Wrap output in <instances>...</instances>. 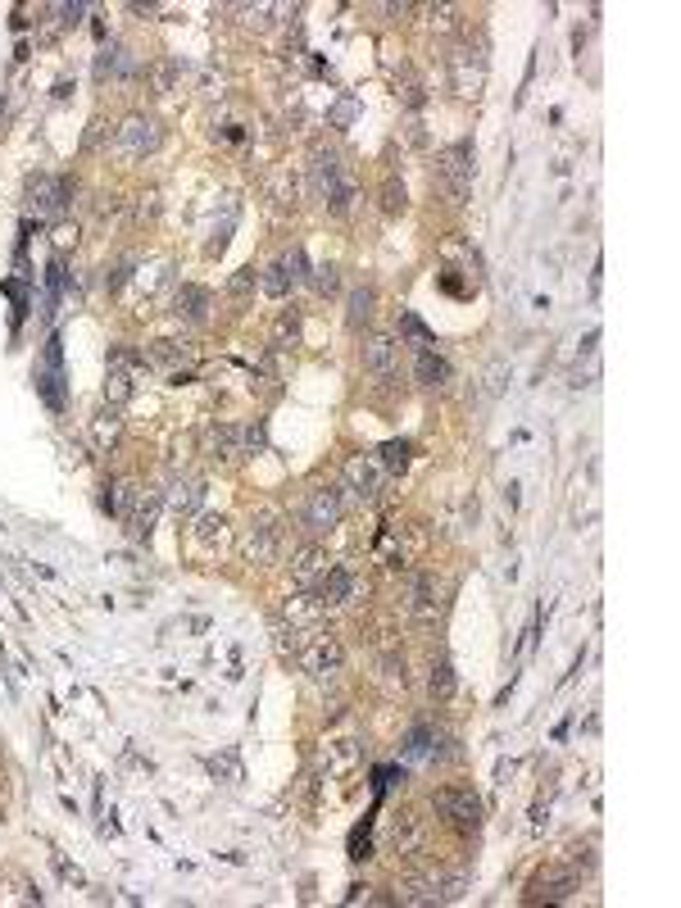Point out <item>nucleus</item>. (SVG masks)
Returning <instances> with one entry per match:
<instances>
[{"label": "nucleus", "mask_w": 681, "mask_h": 908, "mask_svg": "<svg viewBox=\"0 0 681 908\" xmlns=\"http://www.w3.org/2000/svg\"><path fill=\"white\" fill-rule=\"evenodd\" d=\"M268 196H273V209H296V178H291V168H277L273 182H268Z\"/></svg>", "instance_id": "7c9ffc66"}, {"label": "nucleus", "mask_w": 681, "mask_h": 908, "mask_svg": "<svg viewBox=\"0 0 681 908\" xmlns=\"http://www.w3.org/2000/svg\"><path fill=\"white\" fill-rule=\"evenodd\" d=\"M341 491H350L355 500H377L386 486V468L377 464V454H350L346 468H341Z\"/></svg>", "instance_id": "0eeeda50"}, {"label": "nucleus", "mask_w": 681, "mask_h": 908, "mask_svg": "<svg viewBox=\"0 0 681 908\" xmlns=\"http://www.w3.org/2000/svg\"><path fill=\"white\" fill-rule=\"evenodd\" d=\"M405 609L414 613L418 622H432L436 613H441V586H436V577L427 573H414L405 582Z\"/></svg>", "instance_id": "ddd939ff"}, {"label": "nucleus", "mask_w": 681, "mask_h": 908, "mask_svg": "<svg viewBox=\"0 0 681 908\" xmlns=\"http://www.w3.org/2000/svg\"><path fill=\"white\" fill-rule=\"evenodd\" d=\"M318 618H323V604H318V595H309V591L291 595V600L282 604V622L296 627V632H314Z\"/></svg>", "instance_id": "412c9836"}, {"label": "nucleus", "mask_w": 681, "mask_h": 908, "mask_svg": "<svg viewBox=\"0 0 681 908\" xmlns=\"http://www.w3.org/2000/svg\"><path fill=\"white\" fill-rule=\"evenodd\" d=\"M282 550V518L273 509H255L250 527L241 532V559L246 563H273Z\"/></svg>", "instance_id": "f03ea898"}, {"label": "nucleus", "mask_w": 681, "mask_h": 908, "mask_svg": "<svg viewBox=\"0 0 681 908\" xmlns=\"http://www.w3.org/2000/svg\"><path fill=\"white\" fill-rule=\"evenodd\" d=\"M159 214V191H146V196H137V223H146V218H155Z\"/></svg>", "instance_id": "37998d69"}, {"label": "nucleus", "mask_w": 681, "mask_h": 908, "mask_svg": "<svg viewBox=\"0 0 681 908\" xmlns=\"http://www.w3.org/2000/svg\"><path fill=\"white\" fill-rule=\"evenodd\" d=\"M282 264H287V273H291V282H305V250H291L287 259H282Z\"/></svg>", "instance_id": "a18cd8bd"}, {"label": "nucleus", "mask_w": 681, "mask_h": 908, "mask_svg": "<svg viewBox=\"0 0 681 908\" xmlns=\"http://www.w3.org/2000/svg\"><path fill=\"white\" fill-rule=\"evenodd\" d=\"M291 659H296L300 672H309L314 681H336V672H341V663H346V650H341V641H336L332 632H300Z\"/></svg>", "instance_id": "f257e3e1"}, {"label": "nucleus", "mask_w": 681, "mask_h": 908, "mask_svg": "<svg viewBox=\"0 0 681 908\" xmlns=\"http://www.w3.org/2000/svg\"><path fill=\"white\" fill-rule=\"evenodd\" d=\"M209 772H214V777H227V786H237L241 777H246V772H241V759L232 750L227 754H214V759H209Z\"/></svg>", "instance_id": "f704fd0d"}, {"label": "nucleus", "mask_w": 681, "mask_h": 908, "mask_svg": "<svg viewBox=\"0 0 681 908\" xmlns=\"http://www.w3.org/2000/svg\"><path fill=\"white\" fill-rule=\"evenodd\" d=\"M314 595H318V604H323V613L327 609H346V604L355 600V573L336 563V568H327V573L318 577Z\"/></svg>", "instance_id": "4468645a"}, {"label": "nucleus", "mask_w": 681, "mask_h": 908, "mask_svg": "<svg viewBox=\"0 0 681 908\" xmlns=\"http://www.w3.org/2000/svg\"><path fill=\"white\" fill-rule=\"evenodd\" d=\"M309 173H314V191L318 196H332L341 182H350L346 173H341V155L336 150H314V164H309Z\"/></svg>", "instance_id": "4be33fe9"}, {"label": "nucleus", "mask_w": 681, "mask_h": 908, "mask_svg": "<svg viewBox=\"0 0 681 908\" xmlns=\"http://www.w3.org/2000/svg\"><path fill=\"white\" fill-rule=\"evenodd\" d=\"M373 305H377V291L373 287H355L350 291V300H346V323H350V332H359V327L373 318Z\"/></svg>", "instance_id": "a878e982"}, {"label": "nucleus", "mask_w": 681, "mask_h": 908, "mask_svg": "<svg viewBox=\"0 0 681 908\" xmlns=\"http://www.w3.org/2000/svg\"><path fill=\"white\" fill-rule=\"evenodd\" d=\"M423 14L432 19L436 32H454V28H459V10H454V5H427Z\"/></svg>", "instance_id": "58836bf2"}, {"label": "nucleus", "mask_w": 681, "mask_h": 908, "mask_svg": "<svg viewBox=\"0 0 681 908\" xmlns=\"http://www.w3.org/2000/svg\"><path fill=\"white\" fill-rule=\"evenodd\" d=\"M132 268H137V255H123L114 259V264L105 268V291H123V282L132 277Z\"/></svg>", "instance_id": "e433bc0d"}, {"label": "nucleus", "mask_w": 681, "mask_h": 908, "mask_svg": "<svg viewBox=\"0 0 681 908\" xmlns=\"http://www.w3.org/2000/svg\"><path fill=\"white\" fill-rule=\"evenodd\" d=\"M436 182H441V191L454 200V205H464L468 200V187H473V146H468V141H454V146L441 155Z\"/></svg>", "instance_id": "39448f33"}, {"label": "nucleus", "mask_w": 681, "mask_h": 908, "mask_svg": "<svg viewBox=\"0 0 681 908\" xmlns=\"http://www.w3.org/2000/svg\"><path fill=\"white\" fill-rule=\"evenodd\" d=\"M132 400V373H123V368H109V377H105V405H128Z\"/></svg>", "instance_id": "72a5a7b5"}, {"label": "nucleus", "mask_w": 681, "mask_h": 908, "mask_svg": "<svg viewBox=\"0 0 681 908\" xmlns=\"http://www.w3.org/2000/svg\"><path fill=\"white\" fill-rule=\"evenodd\" d=\"M450 78H454V91L459 96H482L486 87V50L482 46H454L450 55Z\"/></svg>", "instance_id": "1a4fd4ad"}, {"label": "nucleus", "mask_w": 681, "mask_h": 908, "mask_svg": "<svg viewBox=\"0 0 681 908\" xmlns=\"http://www.w3.org/2000/svg\"><path fill=\"white\" fill-rule=\"evenodd\" d=\"M409 454H414V445H409V441H386L382 450H377V464H382L386 473H405Z\"/></svg>", "instance_id": "473e14b6"}, {"label": "nucleus", "mask_w": 681, "mask_h": 908, "mask_svg": "<svg viewBox=\"0 0 681 908\" xmlns=\"http://www.w3.org/2000/svg\"><path fill=\"white\" fill-rule=\"evenodd\" d=\"M382 209H386V214H395V209H405V187H395V182H386V187H382Z\"/></svg>", "instance_id": "c03bdc74"}, {"label": "nucleus", "mask_w": 681, "mask_h": 908, "mask_svg": "<svg viewBox=\"0 0 681 908\" xmlns=\"http://www.w3.org/2000/svg\"><path fill=\"white\" fill-rule=\"evenodd\" d=\"M341 514H346V495H341V486H318V491H309L305 509H300V527L318 541V536H327L336 523H341Z\"/></svg>", "instance_id": "20e7f679"}, {"label": "nucleus", "mask_w": 681, "mask_h": 908, "mask_svg": "<svg viewBox=\"0 0 681 908\" xmlns=\"http://www.w3.org/2000/svg\"><path fill=\"white\" fill-rule=\"evenodd\" d=\"M259 287H264V296H268V300H282V296H287L291 287H296V282H291L287 264H282V259H277V264H268L264 273H259Z\"/></svg>", "instance_id": "c756f323"}, {"label": "nucleus", "mask_w": 681, "mask_h": 908, "mask_svg": "<svg viewBox=\"0 0 681 908\" xmlns=\"http://www.w3.org/2000/svg\"><path fill=\"white\" fill-rule=\"evenodd\" d=\"M73 200V182L69 178H55V173H32L28 178V191H23V205H28V214L37 218H55L64 214Z\"/></svg>", "instance_id": "7ed1b4c3"}, {"label": "nucleus", "mask_w": 681, "mask_h": 908, "mask_svg": "<svg viewBox=\"0 0 681 908\" xmlns=\"http://www.w3.org/2000/svg\"><path fill=\"white\" fill-rule=\"evenodd\" d=\"M309 282H314L318 296H332V291L341 287V277H336V264H318L314 273H309Z\"/></svg>", "instance_id": "a19ab883"}, {"label": "nucleus", "mask_w": 681, "mask_h": 908, "mask_svg": "<svg viewBox=\"0 0 681 908\" xmlns=\"http://www.w3.org/2000/svg\"><path fill=\"white\" fill-rule=\"evenodd\" d=\"M432 809L441 813L450 827H459V831H473L477 822H482V800H477L473 790H459V786L436 790V795H432Z\"/></svg>", "instance_id": "6e6552de"}, {"label": "nucleus", "mask_w": 681, "mask_h": 908, "mask_svg": "<svg viewBox=\"0 0 681 908\" xmlns=\"http://www.w3.org/2000/svg\"><path fill=\"white\" fill-rule=\"evenodd\" d=\"M141 359H146V364H159V368H173V364H182V359H191V350L182 346V341H150Z\"/></svg>", "instance_id": "cd10ccee"}, {"label": "nucleus", "mask_w": 681, "mask_h": 908, "mask_svg": "<svg viewBox=\"0 0 681 908\" xmlns=\"http://www.w3.org/2000/svg\"><path fill=\"white\" fill-rule=\"evenodd\" d=\"M359 754H364V750H359V741H332L323 759H327V768H332V772H350L359 763Z\"/></svg>", "instance_id": "2f4dec72"}, {"label": "nucleus", "mask_w": 681, "mask_h": 908, "mask_svg": "<svg viewBox=\"0 0 681 908\" xmlns=\"http://www.w3.org/2000/svg\"><path fill=\"white\" fill-rule=\"evenodd\" d=\"M327 209H332L336 218H346L350 209H355V182H341V187L327 196Z\"/></svg>", "instance_id": "4c0bfd02"}, {"label": "nucleus", "mask_w": 681, "mask_h": 908, "mask_svg": "<svg viewBox=\"0 0 681 908\" xmlns=\"http://www.w3.org/2000/svg\"><path fill=\"white\" fill-rule=\"evenodd\" d=\"M159 514H164V491L159 486H137V495H132V509H128V532L132 541H150V532H155Z\"/></svg>", "instance_id": "9d476101"}, {"label": "nucleus", "mask_w": 681, "mask_h": 908, "mask_svg": "<svg viewBox=\"0 0 681 908\" xmlns=\"http://www.w3.org/2000/svg\"><path fill=\"white\" fill-rule=\"evenodd\" d=\"M414 377H418L423 386H445V382H450V364H445L441 355H432V350H418Z\"/></svg>", "instance_id": "bb28decb"}, {"label": "nucleus", "mask_w": 681, "mask_h": 908, "mask_svg": "<svg viewBox=\"0 0 681 908\" xmlns=\"http://www.w3.org/2000/svg\"><path fill=\"white\" fill-rule=\"evenodd\" d=\"M232 14H241V28L264 32V28H273L277 14H287V10H282V5H237Z\"/></svg>", "instance_id": "c85d7f7f"}, {"label": "nucleus", "mask_w": 681, "mask_h": 908, "mask_svg": "<svg viewBox=\"0 0 681 908\" xmlns=\"http://www.w3.org/2000/svg\"><path fill=\"white\" fill-rule=\"evenodd\" d=\"M255 282H259L255 268H237V273L227 277V291H232V296H250V291H255Z\"/></svg>", "instance_id": "79ce46f5"}, {"label": "nucleus", "mask_w": 681, "mask_h": 908, "mask_svg": "<svg viewBox=\"0 0 681 908\" xmlns=\"http://www.w3.org/2000/svg\"><path fill=\"white\" fill-rule=\"evenodd\" d=\"M391 849L395 854H405V859H418V854L427 849V818L400 813V818L391 822Z\"/></svg>", "instance_id": "2eb2a0df"}, {"label": "nucleus", "mask_w": 681, "mask_h": 908, "mask_svg": "<svg viewBox=\"0 0 681 908\" xmlns=\"http://www.w3.org/2000/svg\"><path fill=\"white\" fill-rule=\"evenodd\" d=\"M432 741H436L432 727H414V731H409V741H405V754H409V759H423V754H427V759H436Z\"/></svg>", "instance_id": "c9c22d12"}, {"label": "nucleus", "mask_w": 681, "mask_h": 908, "mask_svg": "<svg viewBox=\"0 0 681 908\" xmlns=\"http://www.w3.org/2000/svg\"><path fill=\"white\" fill-rule=\"evenodd\" d=\"M573 890H577V868H545V872H536V881H532V890H527V899L532 904H563V899H573Z\"/></svg>", "instance_id": "f8f14e48"}, {"label": "nucleus", "mask_w": 681, "mask_h": 908, "mask_svg": "<svg viewBox=\"0 0 681 908\" xmlns=\"http://www.w3.org/2000/svg\"><path fill=\"white\" fill-rule=\"evenodd\" d=\"M395 904H441V877L436 872H414V877H405L400 886H395Z\"/></svg>", "instance_id": "6ab92c4d"}, {"label": "nucleus", "mask_w": 681, "mask_h": 908, "mask_svg": "<svg viewBox=\"0 0 681 908\" xmlns=\"http://www.w3.org/2000/svg\"><path fill=\"white\" fill-rule=\"evenodd\" d=\"M364 368L373 377H382V382H395V373H400V341L386 332L368 336L364 341Z\"/></svg>", "instance_id": "9b49d317"}, {"label": "nucleus", "mask_w": 681, "mask_h": 908, "mask_svg": "<svg viewBox=\"0 0 681 908\" xmlns=\"http://www.w3.org/2000/svg\"><path fill=\"white\" fill-rule=\"evenodd\" d=\"M119 209H123L119 196H96V214H100V218H114Z\"/></svg>", "instance_id": "de8ad7c7"}, {"label": "nucleus", "mask_w": 681, "mask_h": 908, "mask_svg": "<svg viewBox=\"0 0 681 908\" xmlns=\"http://www.w3.org/2000/svg\"><path fill=\"white\" fill-rule=\"evenodd\" d=\"M427 686H432V695H441V700H445V695H454V668H450V663H436V668H432V677H427Z\"/></svg>", "instance_id": "ea45409f"}, {"label": "nucleus", "mask_w": 681, "mask_h": 908, "mask_svg": "<svg viewBox=\"0 0 681 908\" xmlns=\"http://www.w3.org/2000/svg\"><path fill=\"white\" fill-rule=\"evenodd\" d=\"M123 436V418L114 405H100L96 418H91V441H96V450H109V445H119Z\"/></svg>", "instance_id": "b1692460"}, {"label": "nucleus", "mask_w": 681, "mask_h": 908, "mask_svg": "<svg viewBox=\"0 0 681 908\" xmlns=\"http://www.w3.org/2000/svg\"><path fill=\"white\" fill-rule=\"evenodd\" d=\"M296 346H300V314L296 309H282L273 318V327H268V350L273 355H291Z\"/></svg>", "instance_id": "5701e85b"}, {"label": "nucleus", "mask_w": 681, "mask_h": 908, "mask_svg": "<svg viewBox=\"0 0 681 908\" xmlns=\"http://www.w3.org/2000/svg\"><path fill=\"white\" fill-rule=\"evenodd\" d=\"M209 305H214V296H209L205 287H196V282H182V287L173 291V314H178L182 323H205Z\"/></svg>", "instance_id": "aec40b11"}, {"label": "nucleus", "mask_w": 681, "mask_h": 908, "mask_svg": "<svg viewBox=\"0 0 681 908\" xmlns=\"http://www.w3.org/2000/svg\"><path fill=\"white\" fill-rule=\"evenodd\" d=\"M350 119H355V100H341V105H336V123H341V128H346Z\"/></svg>", "instance_id": "8fccbe9b"}, {"label": "nucleus", "mask_w": 681, "mask_h": 908, "mask_svg": "<svg viewBox=\"0 0 681 908\" xmlns=\"http://www.w3.org/2000/svg\"><path fill=\"white\" fill-rule=\"evenodd\" d=\"M400 100H405L409 109H418V105H423V82H414V78H409L405 87H400Z\"/></svg>", "instance_id": "49530a36"}, {"label": "nucleus", "mask_w": 681, "mask_h": 908, "mask_svg": "<svg viewBox=\"0 0 681 908\" xmlns=\"http://www.w3.org/2000/svg\"><path fill=\"white\" fill-rule=\"evenodd\" d=\"M191 532H196L200 550H223V545H227V518L223 514H200Z\"/></svg>", "instance_id": "393cba45"}, {"label": "nucleus", "mask_w": 681, "mask_h": 908, "mask_svg": "<svg viewBox=\"0 0 681 908\" xmlns=\"http://www.w3.org/2000/svg\"><path fill=\"white\" fill-rule=\"evenodd\" d=\"M69 241H78V227H55V246H69Z\"/></svg>", "instance_id": "3c124183"}, {"label": "nucleus", "mask_w": 681, "mask_h": 908, "mask_svg": "<svg viewBox=\"0 0 681 908\" xmlns=\"http://www.w3.org/2000/svg\"><path fill=\"white\" fill-rule=\"evenodd\" d=\"M200 504H205V482L200 477H173L164 491V509H173L178 518H191L200 514Z\"/></svg>", "instance_id": "f3484780"}, {"label": "nucleus", "mask_w": 681, "mask_h": 908, "mask_svg": "<svg viewBox=\"0 0 681 908\" xmlns=\"http://www.w3.org/2000/svg\"><path fill=\"white\" fill-rule=\"evenodd\" d=\"M332 563H327V550L318 541H305L300 550H291V577H296L300 586H318V577L327 573Z\"/></svg>", "instance_id": "a211bd4d"}, {"label": "nucleus", "mask_w": 681, "mask_h": 908, "mask_svg": "<svg viewBox=\"0 0 681 908\" xmlns=\"http://www.w3.org/2000/svg\"><path fill=\"white\" fill-rule=\"evenodd\" d=\"M159 141H164V132H159L155 119H146V114H128V119L114 128V150H119L123 159H146L159 150Z\"/></svg>", "instance_id": "423d86ee"}, {"label": "nucleus", "mask_w": 681, "mask_h": 908, "mask_svg": "<svg viewBox=\"0 0 681 908\" xmlns=\"http://www.w3.org/2000/svg\"><path fill=\"white\" fill-rule=\"evenodd\" d=\"M405 137H409V146H427V132H423V123H418V119L405 123Z\"/></svg>", "instance_id": "09e8293b"}, {"label": "nucleus", "mask_w": 681, "mask_h": 908, "mask_svg": "<svg viewBox=\"0 0 681 908\" xmlns=\"http://www.w3.org/2000/svg\"><path fill=\"white\" fill-rule=\"evenodd\" d=\"M200 450L209 454V459H237V454H246L241 450V427H232V423H205V432H200Z\"/></svg>", "instance_id": "dca6fc26"}]
</instances>
